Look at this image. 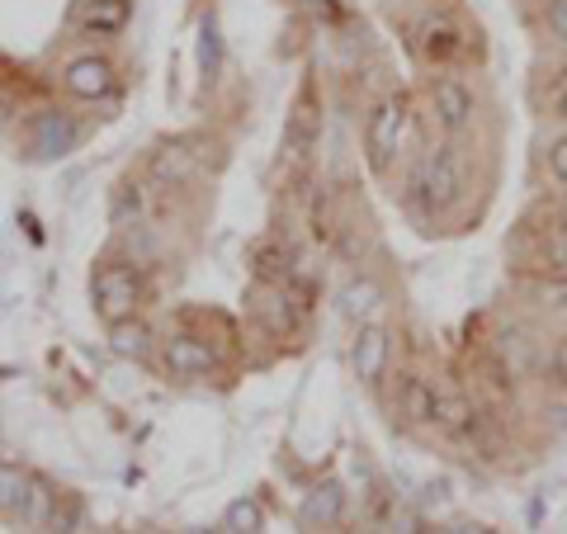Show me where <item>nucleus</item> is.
Returning <instances> with one entry per match:
<instances>
[{
    "label": "nucleus",
    "instance_id": "obj_1",
    "mask_svg": "<svg viewBox=\"0 0 567 534\" xmlns=\"http://www.w3.org/2000/svg\"><path fill=\"white\" fill-rule=\"evenodd\" d=\"M412 189H416V204L425 213H445V208H454L458 199H464L468 194V166H464V152H458L454 137L425 147V156L416 162V175H412Z\"/></svg>",
    "mask_w": 567,
    "mask_h": 534
},
{
    "label": "nucleus",
    "instance_id": "obj_2",
    "mask_svg": "<svg viewBox=\"0 0 567 534\" xmlns=\"http://www.w3.org/2000/svg\"><path fill=\"white\" fill-rule=\"evenodd\" d=\"M406 133H412V104L406 95H383L374 110L364 114V162L374 175H388L393 162L406 147Z\"/></svg>",
    "mask_w": 567,
    "mask_h": 534
},
{
    "label": "nucleus",
    "instance_id": "obj_3",
    "mask_svg": "<svg viewBox=\"0 0 567 534\" xmlns=\"http://www.w3.org/2000/svg\"><path fill=\"white\" fill-rule=\"evenodd\" d=\"M91 302L104 327H118L142 308V270L133 260H104L91 275Z\"/></svg>",
    "mask_w": 567,
    "mask_h": 534
},
{
    "label": "nucleus",
    "instance_id": "obj_4",
    "mask_svg": "<svg viewBox=\"0 0 567 534\" xmlns=\"http://www.w3.org/2000/svg\"><path fill=\"white\" fill-rule=\"evenodd\" d=\"M416 58L431 71H450L454 62L468 58V29L450 10H431L416 24Z\"/></svg>",
    "mask_w": 567,
    "mask_h": 534
},
{
    "label": "nucleus",
    "instance_id": "obj_5",
    "mask_svg": "<svg viewBox=\"0 0 567 534\" xmlns=\"http://www.w3.org/2000/svg\"><path fill=\"white\" fill-rule=\"evenodd\" d=\"M350 364H354V379H360L364 388H383L388 364H393V327L379 322V317H374V322L354 327Z\"/></svg>",
    "mask_w": 567,
    "mask_h": 534
},
{
    "label": "nucleus",
    "instance_id": "obj_6",
    "mask_svg": "<svg viewBox=\"0 0 567 534\" xmlns=\"http://www.w3.org/2000/svg\"><path fill=\"white\" fill-rule=\"evenodd\" d=\"M431 114H435L440 129H445V137L468 133L473 119H477V95H473V85H468L464 76H450V71L431 76Z\"/></svg>",
    "mask_w": 567,
    "mask_h": 534
},
{
    "label": "nucleus",
    "instance_id": "obj_7",
    "mask_svg": "<svg viewBox=\"0 0 567 534\" xmlns=\"http://www.w3.org/2000/svg\"><path fill=\"white\" fill-rule=\"evenodd\" d=\"M156 355H162V369L171 373V379H181V383H199V379H213L218 373V350H213L204 336H166L162 346H156Z\"/></svg>",
    "mask_w": 567,
    "mask_h": 534
},
{
    "label": "nucleus",
    "instance_id": "obj_8",
    "mask_svg": "<svg viewBox=\"0 0 567 534\" xmlns=\"http://www.w3.org/2000/svg\"><path fill=\"white\" fill-rule=\"evenodd\" d=\"M114 85H118V71H114V62L104 58V52H81V58H71L62 66V91L71 100H81V104L110 100Z\"/></svg>",
    "mask_w": 567,
    "mask_h": 534
},
{
    "label": "nucleus",
    "instance_id": "obj_9",
    "mask_svg": "<svg viewBox=\"0 0 567 534\" xmlns=\"http://www.w3.org/2000/svg\"><path fill=\"white\" fill-rule=\"evenodd\" d=\"M133 24V0H76L71 6V29L81 39H118Z\"/></svg>",
    "mask_w": 567,
    "mask_h": 534
},
{
    "label": "nucleus",
    "instance_id": "obj_10",
    "mask_svg": "<svg viewBox=\"0 0 567 534\" xmlns=\"http://www.w3.org/2000/svg\"><path fill=\"white\" fill-rule=\"evenodd\" d=\"M393 407H398V417L406 425H435L440 417V388L425 379V373H398V383H393Z\"/></svg>",
    "mask_w": 567,
    "mask_h": 534
},
{
    "label": "nucleus",
    "instance_id": "obj_11",
    "mask_svg": "<svg viewBox=\"0 0 567 534\" xmlns=\"http://www.w3.org/2000/svg\"><path fill=\"white\" fill-rule=\"evenodd\" d=\"M58 506H62V492L52 487L43 473H29L24 502H20V511H14V530H24V534L52 530V515H58Z\"/></svg>",
    "mask_w": 567,
    "mask_h": 534
},
{
    "label": "nucleus",
    "instance_id": "obj_12",
    "mask_svg": "<svg viewBox=\"0 0 567 534\" xmlns=\"http://www.w3.org/2000/svg\"><path fill=\"white\" fill-rule=\"evenodd\" d=\"M251 312L260 317V327L270 336H289L298 327V302L289 294V284H256Z\"/></svg>",
    "mask_w": 567,
    "mask_h": 534
},
{
    "label": "nucleus",
    "instance_id": "obj_13",
    "mask_svg": "<svg viewBox=\"0 0 567 534\" xmlns=\"http://www.w3.org/2000/svg\"><path fill=\"white\" fill-rule=\"evenodd\" d=\"M76 137H81L76 119H71L66 110H48V114H39V123H33V156H43V162L66 156L71 147H76Z\"/></svg>",
    "mask_w": 567,
    "mask_h": 534
},
{
    "label": "nucleus",
    "instance_id": "obj_14",
    "mask_svg": "<svg viewBox=\"0 0 567 534\" xmlns=\"http://www.w3.org/2000/svg\"><path fill=\"white\" fill-rule=\"evenodd\" d=\"M346 515V487L336 483V477H327V483H317L303 506H298V521H303V530H336Z\"/></svg>",
    "mask_w": 567,
    "mask_h": 534
},
{
    "label": "nucleus",
    "instance_id": "obj_15",
    "mask_svg": "<svg viewBox=\"0 0 567 534\" xmlns=\"http://www.w3.org/2000/svg\"><path fill=\"white\" fill-rule=\"evenodd\" d=\"M336 308H341V317L350 327L360 322H374V312L383 308V284L374 275H354L341 284V294H336Z\"/></svg>",
    "mask_w": 567,
    "mask_h": 534
},
{
    "label": "nucleus",
    "instance_id": "obj_16",
    "mask_svg": "<svg viewBox=\"0 0 567 534\" xmlns=\"http://www.w3.org/2000/svg\"><path fill=\"white\" fill-rule=\"evenodd\" d=\"M317 142H322V123H317L308 100H298L289 123H284V156L298 166V162H308V156L317 152Z\"/></svg>",
    "mask_w": 567,
    "mask_h": 534
},
{
    "label": "nucleus",
    "instance_id": "obj_17",
    "mask_svg": "<svg viewBox=\"0 0 567 534\" xmlns=\"http://www.w3.org/2000/svg\"><path fill=\"white\" fill-rule=\"evenodd\" d=\"M194 166H199V156L185 152V142H166V147L152 152V181L156 185H171V189L185 185L194 175Z\"/></svg>",
    "mask_w": 567,
    "mask_h": 534
},
{
    "label": "nucleus",
    "instance_id": "obj_18",
    "mask_svg": "<svg viewBox=\"0 0 567 534\" xmlns=\"http://www.w3.org/2000/svg\"><path fill=\"white\" fill-rule=\"evenodd\" d=\"M156 346H162V341H156L152 327L142 322V317H128V322L110 327V350L118 355V360H147Z\"/></svg>",
    "mask_w": 567,
    "mask_h": 534
},
{
    "label": "nucleus",
    "instance_id": "obj_19",
    "mask_svg": "<svg viewBox=\"0 0 567 534\" xmlns=\"http://www.w3.org/2000/svg\"><path fill=\"white\" fill-rule=\"evenodd\" d=\"M435 425L445 435H473V425H477V407L464 398V393H454V388H440V417Z\"/></svg>",
    "mask_w": 567,
    "mask_h": 534
},
{
    "label": "nucleus",
    "instance_id": "obj_20",
    "mask_svg": "<svg viewBox=\"0 0 567 534\" xmlns=\"http://www.w3.org/2000/svg\"><path fill=\"white\" fill-rule=\"evenodd\" d=\"M24 487H29V469H20L14 459H0V515L20 511Z\"/></svg>",
    "mask_w": 567,
    "mask_h": 534
},
{
    "label": "nucleus",
    "instance_id": "obj_21",
    "mask_svg": "<svg viewBox=\"0 0 567 534\" xmlns=\"http://www.w3.org/2000/svg\"><path fill=\"white\" fill-rule=\"evenodd\" d=\"M260 525H265V515H260L256 496H237V502L227 506V515H223V530L227 534H260Z\"/></svg>",
    "mask_w": 567,
    "mask_h": 534
},
{
    "label": "nucleus",
    "instance_id": "obj_22",
    "mask_svg": "<svg viewBox=\"0 0 567 534\" xmlns=\"http://www.w3.org/2000/svg\"><path fill=\"white\" fill-rule=\"evenodd\" d=\"M142 185H123L118 194H114V227H133L137 218H142Z\"/></svg>",
    "mask_w": 567,
    "mask_h": 534
},
{
    "label": "nucleus",
    "instance_id": "obj_23",
    "mask_svg": "<svg viewBox=\"0 0 567 534\" xmlns=\"http://www.w3.org/2000/svg\"><path fill=\"white\" fill-rule=\"evenodd\" d=\"M81 521H85L81 496H66V492H62V506H58V515H52V534H76Z\"/></svg>",
    "mask_w": 567,
    "mask_h": 534
},
{
    "label": "nucleus",
    "instance_id": "obj_24",
    "mask_svg": "<svg viewBox=\"0 0 567 534\" xmlns=\"http://www.w3.org/2000/svg\"><path fill=\"white\" fill-rule=\"evenodd\" d=\"M544 171H548V181H554V185H567V133H558L554 142H548Z\"/></svg>",
    "mask_w": 567,
    "mask_h": 534
},
{
    "label": "nucleus",
    "instance_id": "obj_25",
    "mask_svg": "<svg viewBox=\"0 0 567 534\" xmlns=\"http://www.w3.org/2000/svg\"><path fill=\"white\" fill-rule=\"evenodd\" d=\"M544 29L548 39L567 48V0H544Z\"/></svg>",
    "mask_w": 567,
    "mask_h": 534
},
{
    "label": "nucleus",
    "instance_id": "obj_26",
    "mask_svg": "<svg viewBox=\"0 0 567 534\" xmlns=\"http://www.w3.org/2000/svg\"><path fill=\"white\" fill-rule=\"evenodd\" d=\"M535 298L544 302V308L567 312V279H563V275H554V279H539V284H535Z\"/></svg>",
    "mask_w": 567,
    "mask_h": 534
},
{
    "label": "nucleus",
    "instance_id": "obj_27",
    "mask_svg": "<svg viewBox=\"0 0 567 534\" xmlns=\"http://www.w3.org/2000/svg\"><path fill=\"white\" fill-rule=\"evenodd\" d=\"M548 114L558 123H567V66H558L554 81H548Z\"/></svg>",
    "mask_w": 567,
    "mask_h": 534
},
{
    "label": "nucleus",
    "instance_id": "obj_28",
    "mask_svg": "<svg viewBox=\"0 0 567 534\" xmlns=\"http://www.w3.org/2000/svg\"><path fill=\"white\" fill-rule=\"evenodd\" d=\"M544 425H548V435L567 440V398H554L544 407Z\"/></svg>",
    "mask_w": 567,
    "mask_h": 534
},
{
    "label": "nucleus",
    "instance_id": "obj_29",
    "mask_svg": "<svg viewBox=\"0 0 567 534\" xmlns=\"http://www.w3.org/2000/svg\"><path fill=\"white\" fill-rule=\"evenodd\" d=\"M548 373H554V383L567 393V331L554 341V355H548Z\"/></svg>",
    "mask_w": 567,
    "mask_h": 534
},
{
    "label": "nucleus",
    "instance_id": "obj_30",
    "mask_svg": "<svg viewBox=\"0 0 567 534\" xmlns=\"http://www.w3.org/2000/svg\"><path fill=\"white\" fill-rule=\"evenodd\" d=\"M554 233H558V237H567V204L558 208V218H554Z\"/></svg>",
    "mask_w": 567,
    "mask_h": 534
},
{
    "label": "nucleus",
    "instance_id": "obj_31",
    "mask_svg": "<svg viewBox=\"0 0 567 534\" xmlns=\"http://www.w3.org/2000/svg\"><path fill=\"white\" fill-rule=\"evenodd\" d=\"M450 534H492L487 525H458V530H450Z\"/></svg>",
    "mask_w": 567,
    "mask_h": 534
},
{
    "label": "nucleus",
    "instance_id": "obj_32",
    "mask_svg": "<svg viewBox=\"0 0 567 534\" xmlns=\"http://www.w3.org/2000/svg\"><path fill=\"white\" fill-rule=\"evenodd\" d=\"M10 379H14V369H10V364H0V383H10Z\"/></svg>",
    "mask_w": 567,
    "mask_h": 534
},
{
    "label": "nucleus",
    "instance_id": "obj_33",
    "mask_svg": "<svg viewBox=\"0 0 567 534\" xmlns=\"http://www.w3.org/2000/svg\"><path fill=\"white\" fill-rule=\"evenodd\" d=\"M421 6H435V0H421Z\"/></svg>",
    "mask_w": 567,
    "mask_h": 534
},
{
    "label": "nucleus",
    "instance_id": "obj_34",
    "mask_svg": "<svg viewBox=\"0 0 567 534\" xmlns=\"http://www.w3.org/2000/svg\"><path fill=\"white\" fill-rule=\"evenodd\" d=\"M492 534H496V530H492Z\"/></svg>",
    "mask_w": 567,
    "mask_h": 534
}]
</instances>
